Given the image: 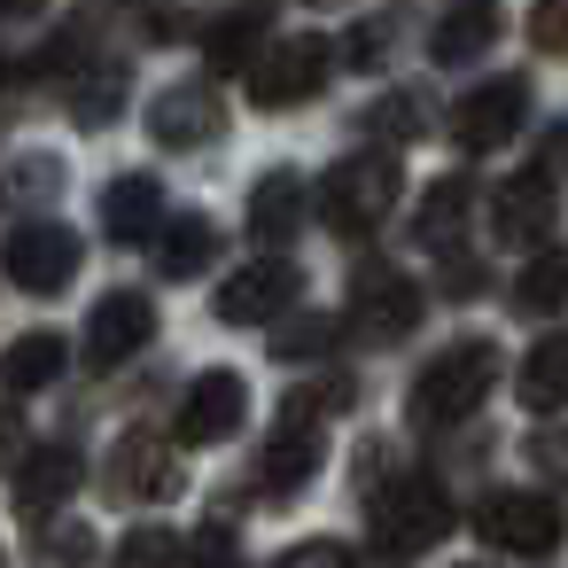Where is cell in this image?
Masks as SVG:
<instances>
[{"label":"cell","instance_id":"33","mask_svg":"<svg viewBox=\"0 0 568 568\" xmlns=\"http://www.w3.org/2000/svg\"><path fill=\"white\" fill-rule=\"evenodd\" d=\"M343 55H351V63H382V24H358V32L343 40Z\"/></svg>","mask_w":568,"mask_h":568},{"label":"cell","instance_id":"25","mask_svg":"<svg viewBox=\"0 0 568 568\" xmlns=\"http://www.w3.org/2000/svg\"><path fill=\"white\" fill-rule=\"evenodd\" d=\"M110 483H118V490H172V467L156 459V444H149V436H125V444H118Z\"/></svg>","mask_w":568,"mask_h":568},{"label":"cell","instance_id":"28","mask_svg":"<svg viewBox=\"0 0 568 568\" xmlns=\"http://www.w3.org/2000/svg\"><path fill=\"white\" fill-rule=\"evenodd\" d=\"M335 343V320H304V327H273V351L281 358H312V351H327Z\"/></svg>","mask_w":568,"mask_h":568},{"label":"cell","instance_id":"35","mask_svg":"<svg viewBox=\"0 0 568 568\" xmlns=\"http://www.w3.org/2000/svg\"><path fill=\"white\" fill-rule=\"evenodd\" d=\"M40 9V0H0V17H32Z\"/></svg>","mask_w":568,"mask_h":568},{"label":"cell","instance_id":"14","mask_svg":"<svg viewBox=\"0 0 568 568\" xmlns=\"http://www.w3.org/2000/svg\"><path fill=\"white\" fill-rule=\"evenodd\" d=\"M351 320H358V335H374V343H405V335L420 327V288H413L405 273H366Z\"/></svg>","mask_w":568,"mask_h":568},{"label":"cell","instance_id":"1","mask_svg":"<svg viewBox=\"0 0 568 568\" xmlns=\"http://www.w3.org/2000/svg\"><path fill=\"white\" fill-rule=\"evenodd\" d=\"M498 389V343H452L413 374V428H452Z\"/></svg>","mask_w":568,"mask_h":568},{"label":"cell","instance_id":"31","mask_svg":"<svg viewBox=\"0 0 568 568\" xmlns=\"http://www.w3.org/2000/svg\"><path fill=\"white\" fill-rule=\"evenodd\" d=\"M118 87H125V79H118V71H94V87H87V94H79V102H71V110H79V118H87V125H102V118H110V110H118Z\"/></svg>","mask_w":568,"mask_h":568},{"label":"cell","instance_id":"15","mask_svg":"<svg viewBox=\"0 0 568 568\" xmlns=\"http://www.w3.org/2000/svg\"><path fill=\"white\" fill-rule=\"evenodd\" d=\"M498 24H506L498 0H452V9L436 17V32H428V55H436L444 71L483 63V55H490V40H498Z\"/></svg>","mask_w":568,"mask_h":568},{"label":"cell","instance_id":"34","mask_svg":"<svg viewBox=\"0 0 568 568\" xmlns=\"http://www.w3.org/2000/svg\"><path fill=\"white\" fill-rule=\"evenodd\" d=\"M17 444H24V436H17V420H9V413H0V459H9Z\"/></svg>","mask_w":568,"mask_h":568},{"label":"cell","instance_id":"10","mask_svg":"<svg viewBox=\"0 0 568 568\" xmlns=\"http://www.w3.org/2000/svg\"><path fill=\"white\" fill-rule=\"evenodd\" d=\"M296 296H304V273L281 265V257H265V265H250V273H234L219 288V320L226 327H257V320H281Z\"/></svg>","mask_w":568,"mask_h":568},{"label":"cell","instance_id":"13","mask_svg":"<svg viewBox=\"0 0 568 568\" xmlns=\"http://www.w3.org/2000/svg\"><path fill=\"white\" fill-rule=\"evenodd\" d=\"M219 125H226V110H219L211 87H164L149 102V133L164 149H203V141H219Z\"/></svg>","mask_w":568,"mask_h":568},{"label":"cell","instance_id":"9","mask_svg":"<svg viewBox=\"0 0 568 568\" xmlns=\"http://www.w3.org/2000/svg\"><path fill=\"white\" fill-rule=\"evenodd\" d=\"M521 118H529V79H490L452 110V141L459 149H498L506 133H521Z\"/></svg>","mask_w":568,"mask_h":568},{"label":"cell","instance_id":"18","mask_svg":"<svg viewBox=\"0 0 568 568\" xmlns=\"http://www.w3.org/2000/svg\"><path fill=\"white\" fill-rule=\"evenodd\" d=\"M156 226H164V187H156L149 172L110 180V195H102V234H110V242H141V234H156Z\"/></svg>","mask_w":568,"mask_h":568},{"label":"cell","instance_id":"8","mask_svg":"<svg viewBox=\"0 0 568 568\" xmlns=\"http://www.w3.org/2000/svg\"><path fill=\"white\" fill-rule=\"evenodd\" d=\"M552 219H560V203H552V180L545 172H514L490 195V226H498L506 250H545L552 242Z\"/></svg>","mask_w":568,"mask_h":568},{"label":"cell","instance_id":"32","mask_svg":"<svg viewBox=\"0 0 568 568\" xmlns=\"http://www.w3.org/2000/svg\"><path fill=\"white\" fill-rule=\"evenodd\" d=\"M281 568H351V560H343V545H296Z\"/></svg>","mask_w":568,"mask_h":568},{"label":"cell","instance_id":"19","mask_svg":"<svg viewBox=\"0 0 568 568\" xmlns=\"http://www.w3.org/2000/svg\"><path fill=\"white\" fill-rule=\"evenodd\" d=\"M265 32H273V17H265V9H234V17H219V24L203 32L211 71H250V63L265 55Z\"/></svg>","mask_w":568,"mask_h":568},{"label":"cell","instance_id":"20","mask_svg":"<svg viewBox=\"0 0 568 568\" xmlns=\"http://www.w3.org/2000/svg\"><path fill=\"white\" fill-rule=\"evenodd\" d=\"M514 389H521L529 413H560V405H568V327L545 335V343L521 358V382H514Z\"/></svg>","mask_w":568,"mask_h":568},{"label":"cell","instance_id":"5","mask_svg":"<svg viewBox=\"0 0 568 568\" xmlns=\"http://www.w3.org/2000/svg\"><path fill=\"white\" fill-rule=\"evenodd\" d=\"M475 529H483V545H498V552H514V560H545V552H560L568 514H560L545 490H490V498L475 506Z\"/></svg>","mask_w":568,"mask_h":568},{"label":"cell","instance_id":"16","mask_svg":"<svg viewBox=\"0 0 568 568\" xmlns=\"http://www.w3.org/2000/svg\"><path fill=\"white\" fill-rule=\"evenodd\" d=\"M79 452L71 444H32L24 459H17V498H24V514H55V506H71V490H79Z\"/></svg>","mask_w":568,"mask_h":568},{"label":"cell","instance_id":"30","mask_svg":"<svg viewBox=\"0 0 568 568\" xmlns=\"http://www.w3.org/2000/svg\"><path fill=\"white\" fill-rule=\"evenodd\" d=\"M413 125H420L413 94H389V102H374V118H366V133H389V141H413Z\"/></svg>","mask_w":568,"mask_h":568},{"label":"cell","instance_id":"17","mask_svg":"<svg viewBox=\"0 0 568 568\" xmlns=\"http://www.w3.org/2000/svg\"><path fill=\"white\" fill-rule=\"evenodd\" d=\"M304 219H312V187H304L296 172H265V180L250 187V234H257V242H288Z\"/></svg>","mask_w":568,"mask_h":568},{"label":"cell","instance_id":"4","mask_svg":"<svg viewBox=\"0 0 568 568\" xmlns=\"http://www.w3.org/2000/svg\"><path fill=\"white\" fill-rule=\"evenodd\" d=\"M444 529H452V498H444L436 475H397V483H382V498H374V545H389V552H428Z\"/></svg>","mask_w":568,"mask_h":568},{"label":"cell","instance_id":"36","mask_svg":"<svg viewBox=\"0 0 568 568\" xmlns=\"http://www.w3.org/2000/svg\"><path fill=\"white\" fill-rule=\"evenodd\" d=\"M0 79H9V55H0Z\"/></svg>","mask_w":568,"mask_h":568},{"label":"cell","instance_id":"27","mask_svg":"<svg viewBox=\"0 0 568 568\" xmlns=\"http://www.w3.org/2000/svg\"><path fill=\"white\" fill-rule=\"evenodd\" d=\"M529 40L545 55H568V0H537V9H529Z\"/></svg>","mask_w":568,"mask_h":568},{"label":"cell","instance_id":"22","mask_svg":"<svg viewBox=\"0 0 568 568\" xmlns=\"http://www.w3.org/2000/svg\"><path fill=\"white\" fill-rule=\"evenodd\" d=\"M211 250H219V226L195 211V219H172L164 234H156V265L172 273V281H187V273H203L211 265Z\"/></svg>","mask_w":568,"mask_h":568},{"label":"cell","instance_id":"23","mask_svg":"<svg viewBox=\"0 0 568 568\" xmlns=\"http://www.w3.org/2000/svg\"><path fill=\"white\" fill-rule=\"evenodd\" d=\"M560 304H568V257L545 250V257H529V273L514 281V312L545 320V312H560Z\"/></svg>","mask_w":568,"mask_h":568},{"label":"cell","instance_id":"12","mask_svg":"<svg viewBox=\"0 0 568 568\" xmlns=\"http://www.w3.org/2000/svg\"><path fill=\"white\" fill-rule=\"evenodd\" d=\"M320 452H327L320 428H312L304 413H288V420L257 444V490H265V498H296V490L320 475Z\"/></svg>","mask_w":568,"mask_h":568},{"label":"cell","instance_id":"24","mask_svg":"<svg viewBox=\"0 0 568 568\" xmlns=\"http://www.w3.org/2000/svg\"><path fill=\"white\" fill-rule=\"evenodd\" d=\"M467 195H475L467 180H436V187H428V203H420V242H428V250L467 226Z\"/></svg>","mask_w":568,"mask_h":568},{"label":"cell","instance_id":"26","mask_svg":"<svg viewBox=\"0 0 568 568\" xmlns=\"http://www.w3.org/2000/svg\"><path fill=\"white\" fill-rule=\"evenodd\" d=\"M180 560H187V568H234L242 552H234V529H195V537L180 545Z\"/></svg>","mask_w":568,"mask_h":568},{"label":"cell","instance_id":"3","mask_svg":"<svg viewBox=\"0 0 568 568\" xmlns=\"http://www.w3.org/2000/svg\"><path fill=\"white\" fill-rule=\"evenodd\" d=\"M327 71H335V40H320V32L273 40V48L250 63V102H257V110H296V102H312V94L327 87Z\"/></svg>","mask_w":568,"mask_h":568},{"label":"cell","instance_id":"29","mask_svg":"<svg viewBox=\"0 0 568 568\" xmlns=\"http://www.w3.org/2000/svg\"><path fill=\"white\" fill-rule=\"evenodd\" d=\"M172 552H180V545H172L164 529H133V537L118 545V568H164Z\"/></svg>","mask_w":568,"mask_h":568},{"label":"cell","instance_id":"7","mask_svg":"<svg viewBox=\"0 0 568 568\" xmlns=\"http://www.w3.org/2000/svg\"><path fill=\"white\" fill-rule=\"evenodd\" d=\"M242 413H250L242 374H234V366H211V374H195L187 397H180V444H226V436L242 428Z\"/></svg>","mask_w":568,"mask_h":568},{"label":"cell","instance_id":"2","mask_svg":"<svg viewBox=\"0 0 568 568\" xmlns=\"http://www.w3.org/2000/svg\"><path fill=\"white\" fill-rule=\"evenodd\" d=\"M389 203H397V164L389 156H351L312 187V211H320L327 234H374L389 219Z\"/></svg>","mask_w":568,"mask_h":568},{"label":"cell","instance_id":"11","mask_svg":"<svg viewBox=\"0 0 568 568\" xmlns=\"http://www.w3.org/2000/svg\"><path fill=\"white\" fill-rule=\"evenodd\" d=\"M149 335H156V304H149L141 288H110V296L94 304V320H87V358H94V366H125Z\"/></svg>","mask_w":568,"mask_h":568},{"label":"cell","instance_id":"21","mask_svg":"<svg viewBox=\"0 0 568 568\" xmlns=\"http://www.w3.org/2000/svg\"><path fill=\"white\" fill-rule=\"evenodd\" d=\"M63 374V343L55 335H17L9 351H0V397H32Z\"/></svg>","mask_w":568,"mask_h":568},{"label":"cell","instance_id":"6","mask_svg":"<svg viewBox=\"0 0 568 568\" xmlns=\"http://www.w3.org/2000/svg\"><path fill=\"white\" fill-rule=\"evenodd\" d=\"M79 234L71 226H17L9 242H0V281L9 288H24V296H55V288H71V273H79Z\"/></svg>","mask_w":568,"mask_h":568}]
</instances>
